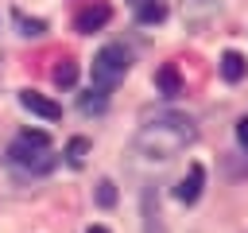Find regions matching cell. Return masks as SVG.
<instances>
[{"mask_svg": "<svg viewBox=\"0 0 248 233\" xmlns=\"http://www.w3.org/2000/svg\"><path fill=\"white\" fill-rule=\"evenodd\" d=\"M8 159L31 175H46L54 167V155H50V136L43 128H27L16 136V144L8 148Z\"/></svg>", "mask_w": 248, "mask_h": 233, "instance_id": "obj_2", "label": "cell"}, {"mask_svg": "<svg viewBox=\"0 0 248 233\" xmlns=\"http://www.w3.org/2000/svg\"><path fill=\"white\" fill-rule=\"evenodd\" d=\"M108 19H112V8H108V4H89V8H81V12H78L74 27H78L81 35H93V31H101Z\"/></svg>", "mask_w": 248, "mask_h": 233, "instance_id": "obj_5", "label": "cell"}, {"mask_svg": "<svg viewBox=\"0 0 248 233\" xmlns=\"http://www.w3.org/2000/svg\"><path fill=\"white\" fill-rule=\"evenodd\" d=\"M16 19H19V31H23L27 39H35V35H43V31H46V23H43V19H27V16H16Z\"/></svg>", "mask_w": 248, "mask_h": 233, "instance_id": "obj_16", "label": "cell"}, {"mask_svg": "<svg viewBox=\"0 0 248 233\" xmlns=\"http://www.w3.org/2000/svg\"><path fill=\"white\" fill-rule=\"evenodd\" d=\"M19 105H23L27 113L43 116V120H58V116H62V105L50 101V97H43V93H35V89H19Z\"/></svg>", "mask_w": 248, "mask_h": 233, "instance_id": "obj_4", "label": "cell"}, {"mask_svg": "<svg viewBox=\"0 0 248 233\" xmlns=\"http://www.w3.org/2000/svg\"><path fill=\"white\" fill-rule=\"evenodd\" d=\"M155 85H159L163 97H178V93H182V74H178V66H174V62H163V66L155 70Z\"/></svg>", "mask_w": 248, "mask_h": 233, "instance_id": "obj_8", "label": "cell"}, {"mask_svg": "<svg viewBox=\"0 0 248 233\" xmlns=\"http://www.w3.org/2000/svg\"><path fill=\"white\" fill-rule=\"evenodd\" d=\"M85 233H108V229H105V225H89Z\"/></svg>", "mask_w": 248, "mask_h": 233, "instance_id": "obj_18", "label": "cell"}, {"mask_svg": "<svg viewBox=\"0 0 248 233\" xmlns=\"http://www.w3.org/2000/svg\"><path fill=\"white\" fill-rule=\"evenodd\" d=\"M105 105H108V93H101V89L81 93V113H101Z\"/></svg>", "mask_w": 248, "mask_h": 233, "instance_id": "obj_13", "label": "cell"}, {"mask_svg": "<svg viewBox=\"0 0 248 233\" xmlns=\"http://www.w3.org/2000/svg\"><path fill=\"white\" fill-rule=\"evenodd\" d=\"M97 206H105V210L116 206V183H112V179H101V183H97Z\"/></svg>", "mask_w": 248, "mask_h": 233, "instance_id": "obj_14", "label": "cell"}, {"mask_svg": "<svg viewBox=\"0 0 248 233\" xmlns=\"http://www.w3.org/2000/svg\"><path fill=\"white\" fill-rule=\"evenodd\" d=\"M143 210H147V233H163V229H159V210H155V198H151V190L143 194Z\"/></svg>", "mask_w": 248, "mask_h": 233, "instance_id": "obj_15", "label": "cell"}, {"mask_svg": "<svg viewBox=\"0 0 248 233\" xmlns=\"http://www.w3.org/2000/svg\"><path fill=\"white\" fill-rule=\"evenodd\" d=\"M128 66H132V58H128V50L120 47V43H108V47H101L97 54H93V89H101V93H112L120 82H124V74H128Z\"/></svg>", "mask_w": 248, "mask_h": 233, "instance_id": "obj_3", "label": "cell"}, {"mask_svg": "<svg viewBox=\"0 0 248 233\" xmlns=\"http://www.w3.org/2000/svg\"><path fill=\"white\" fill-rule=\"evenodd\" d=\"M244 70H248V62H244L240 50H225V54H221V78H225V82H240Z\"/></svg>", "mask_w": 248, "mask_h": 233, "instance_id": "obj_9", "label": "cell"}, {"mask_svg": "<svg viewBox=\"0 0 248 233\" xmlns=\"http://www.w3.org/2000/svg\"><path fill=\"white\" fill-rule=\"evenodd\" d=\"M85 155H89V140H85V136H74V140L66 144V159H70L74 167H81Z\"/></svg>", "mask_w": 248, "mask_h": 233, "instance_id": "obj_11", "label": "cell"}, {"mask_svg": "<svg viewBox=\"0 0 248 233\" xmlns=\"http://www.w3.org/2000/svg\"><path fill=\"white\" fill-rule=\"evenodd\" d=\"M202 186H205V167L202 163H190V171L182 175V183L174 186V194H178V202H198L202 198Z\"/></svg>", "mask_w": 248, "mask_h": 233, "instance_id": "obj_6", "label": "cell"}, {"mask_svg": "<svg viewBox=\"0 0 248 233\" xmlns=\"http://www.w3.org/2000/svg\"><path fill=\"white\" fill-rule=\"evenodd\" d=\"M74 82H78V66H74V62H58V66H54V85H58V89H70Z\"/></svg>", "mask_w": 248, "mask_h": 233, "instance_id": "obj_12", "label": "cell"}, {"mask_svg": "<svg viewBox=\"0 0 248 233\" xmlns=\"http://www.w3.org/2000/svg\"><path fill=\"white\" fill-rule=\"evenodd\" d=\"M221 12V0H182V16L190 27H205L209 19H217Z\"/></svg>", "mask_w": 248, "mask_h": 233, "instance_id": "obj_7", "label": "cell"}, {"mask_svg": "<svg viewBox=\"0 0 248 233\" xmlns=\"http://www.w3.org/2000/svg\"><path fill=\"white\" fill-rule=\"evenodd\" d=\"M236 140H240V148L248 151V116H240V120H236Z\"/></svg>", "mask_w": 248, "mask_h": 233, "instance_id": "obj_17", "label": "cell"}, {"mask_svg": "<svg viewBox=\"0 0 248 233\" xmlns=\"http://www.w3.org/2000/svg\"><path fill=\"white\" fill-rule=\"evenodd\" d=\"M136 16H140V23H159L167 16V8L159 0H136Z\"/></svg>", "mask_w": 248, "mask_h": 233, "instance_id": "obj_10", "label": "cell"}, {"mask_svg": "<svg viewBox=\"0 0 248 233\" xmlns=\"http://www.w3.org/2000/svg\"><path fill=\"white\" fill-rule=\"evenodd\" d=\"M194 136H198V124L186 113H163L136 132V151L147 159H170L182 148H190Z\"/></svg>", "mask_w": 248, "mask_h": 233, "instance_id": "obj_1", "label": "cell"}]
</instances>
